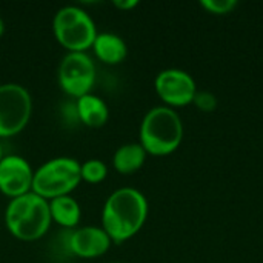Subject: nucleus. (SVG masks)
<instances>
[{"label":"nucleus","instance_id":"obj_15","mask_svg":"<svg viewBox=\"0 0 263 263\" xmlns=\"http://www.w3.org/2000/svg\"><path fill=\"white\" fill-rule=\"evenodd\" d=\"M108 174V166L105 162L99 159L86 160L85 163H80V176L82 180H86L88 183H99L102 182Z\"/></svg>","mask_w":263,"mask_h":263},{"label":"nucleus","instance_id":"obj_16","mask_svg":"<svg viewBox=\"0 0 263 263\" xmlns=\"http://www.w3.org/2000/svg\"><path fill=\"white\" fill-rule=\"evenodd\" d=\"M200 6L211 14L223 15V14H230L237 6V2L236 0H202Z\"/></svg>","mask_w":263,"mask_h":263},{"label":"nucleus","instance_id":"obj_5","mask_svg":"<svg viewBox=\"0 0 263 263\" xmlns=\"http://www.w3.org/2000/svg\"><path fill=\"white\" fill-rule=\"evenodd\" d=\"M80 163L72 157H55L34 171L32 193L51 200L68 196L80 183Z\"/></svg>","mask_w":263,"mask_h":263},{"label":"nucleus","instance_id":"obj_14","mask_svg":"<svg viewBox=\"0 0 263 263\" xmlns=\"http://www.w3.org/2000/svg\"><path fill=\"white\" fill-rule=\"evenodd\" d=\"M146 151L140 143H126L117 148L112 157V165L120 174H133L142 168L146 160Z\"/></svg>","mask_w":263,"mask_h":263},{"label":"nucleus","instance_id":"obj_11","mask_svg":"<svg viewBox=\"0 0 263 263\" xmlns=\"http://www.w3.org/2000/svg\"><path fill=\"white\" fill-rule=\"evenodd\" d=\"M94 54L108 65H117L125 60L128 54V48L125 40L112 32H97L96 40L91 46Z\"/></svg>","mask_w":263,"mask_h":263},{"label":"nucleus","instance_id":"obj_6","mask_svg":"<svg viewBox=\"0 0 263 263\" xmlns=\"http://www.w3.org/2000/svg\"><path fill=\"white\" fill-rule=\"evenodd\" d=\"M32 99L18 83L0 85V139L18 134L29 122Z\"/></svg>","mask_w":263,"mask_h":263},{"label":"nucleus","instance_id":"obj_1","mask_svg":"<svg viewBox=\"0 0 263 263\" xmlns=\"http://www.w3.org/2000/svg\"><path fill=\"white\" fill-rule=\"evenodd\" d=\"M148 217V200L136 188H119L109 194L102 210V228L112 243L136 236Z\"/></svg>","mask_w":263,"mask_h":263},{"label":"nucleus","instance_id":"obj_20","mask_svg":"<svg viewBox=\"0 0 263 263\" xmlns=\"http://www.w3.org/2000/svg\"><path fill=\"white\" fill-rule=\"evenodd\" d=\"M3 157H5V156H3V146H2V140H0V162H2Z\"/></svg>","mask_w":263,"mask_h":263},{"label":"nucleus","instance_id":"obj_2","mask_svg":"<svg viewBox=\"0 0 263 263\" xmlns=\"http://www.w3.org/2000/svg\"><path fill=\"white\" fill-rule=\"evenodd\" d=\"M51 222L49 202L32 191L11 199L5 211L8 231L15 239L25 242L43 237L48 233Z\"/></svg>","mask_w":263,"mask_h":263},{"label":"nucleus","instance_id":"obj_13","mask_svg":"<svg viewBox=\"0 0 263 263\" xmlns=\"http://www.w3.org/2000/svg\"><path fill=\"white\" fill-rule=\"evenodd\" d=\"M49 202V213L52 222L59 223L63 228H74L80 222V206L74 197L68 196H60L54 197Z\"/></svg>","mask_w":263,"mask_h":263},{"label":"nucleus","instance_id":"obj_8","mask_svg":"<svg viewBox=\"0 0 263 263\" xmlns=\"http://www.w3.org/2000/svg\"><path fill=\"white\" fill-rule=\"evenodd\" d=\"M159 97L171 106H185L193 103L197 86L191 74L183 69L170 68L157 74L154 82Z\"/></svg>","mask_w":263,"mask_h":263},{"label":"nucleus","instance_id":"obj_4","mask_svg":"<svg viewBox=\"0 0 263 263\" xmlns=\"http://www.w3.org/2000/svg\"><path fill=\"white\" fill-rule=\"evenodd\" d=\"M52 31L57 42L69 49V52H85L91 48L97 28L91 15L79 6H63L60 8L52 20Z\"/></svg>","mask_w":263,"mask_h":263},{"label":"nucleus","instance_id":"obj_7","mask_svg":"<svg viewBox=\"0 0 263 263\" xmlns=\"http://www.w3.org/2000/svg\"><path fill=\"white\" fill-rule=\"evenodd\" d=\"M60 88L71 97L89 94L96 83V65L86 52H68L57 69Z\"/></svg>","mask_w":263,"mask_h":263},{"label":"nucleus","instance_id":"obj_17","mask_svg":"<svg viewBox=\"0 0 263 263\" xmlns=\"http://www.w3.org/2000/svg\"><path fill=\"white\" fill-rule=\"evenodd\" d=\"M193 103H194L199 109L206 111V112H211V111H214V108L217 106V99H216V96H214L213 92H210V91H200V92H196Z\"/></svg>","mask_w":263,"mask_h":263},{"label":"nucleus","instance_id":"obj_9","mask_svg":"<svg viewBox=\"0 0 263 263\" xmlns=\"http://www.w3.org/2000/svg\"><path fill=\"white\" fill-rule=\"evenodd\" d=\"M34 171L26 159L5 156L0 162V191L14 199L32 191Z\"/></svg>","mask_w":263,"mask_h":263},{"label":"nucleus","instance_id":"obj_12","mask_svg":"<svg viewBox=\"0 0 263 263\" xmlns=\"http://www.w3.org/2000/svg\"><path fill=\"white\" fill-rule=\"evenodd\" d=\"M77 116L79 122H82L86 126L99 128L103 126L109 119V109L108 105L94 94H85L76 100Z\"/></svg>","mask_w":263,"mask_h":263},{"label":"nucleus","instance_id":"obj_18","mask_svg":"<svg viewBox=\"0 0 263 263\" xmlns=\"http://www.w3.org/2000/svg\"><path fill=\"white\" fill-rule=\"evenodd\" d=\"M114 5H116L119 9L126 11V9H131V8H134V6H137L139 2H137V0H114Z\"/></svg>","mask_w":263,"mask_h":263},{"label":"nucleus","instance_id":"obj_19","mask_svg":"<svg viewBox=\"0 0 263 263\" xmlns=\"http://www.w3.org/2000/svg\"><path fill=\"white\" fill-rule=\"evenodd\" d=\"M3 32H5V22H3V18L0 17V37L3 35Z\"/></svg>","mask_w":263,"mask_h":263},{"label":"nucleus","instance_id":"obj_10","mask_svg":"<svg viewBox=\"0 0 263 263\" xmlns=\"http://www.w3.org/2000/svg\"><path fill=\"white\" fill-rule=\"evenodd\" d=\"M111 239L103 228L85 227L69 233L68 250L77 257L92 259L105 254L111 247Z\"/></svg>","mask_w":263,"mask_h":263},{"label":"nucleus","instance_id":"obj_3","mask_svg":"<svg viewBox=\"0 0 263 263\" xmlns=\"http://www.w3.org/2000/svg\"><path fill=\"white\" fill-rule=\"evenodd\" d=\"M183 139V125L179 114L168 106L149 109L140 125V145L148 154L168 156Z\"/></svg>","mask_w":263,"mask_h":263}]
</instances>
